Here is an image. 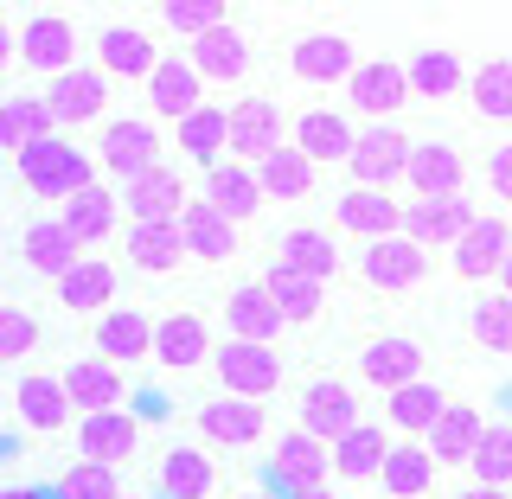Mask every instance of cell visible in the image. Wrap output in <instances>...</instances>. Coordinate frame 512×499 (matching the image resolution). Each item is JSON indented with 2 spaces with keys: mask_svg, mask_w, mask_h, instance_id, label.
I'll use <instances>...</instances> for the list:
<instances>
[{
  "mask_svg": "<svg viewBox=\"0 0 512 499\" xmlns=\"http://www.w3.org/2000/svg\"><path fill=\"white\" fill-rule=\"evenodd\" d=\"M20 160V180L26 192H39V199H77V192L90 186V160L71 148V141H58V135H45V141H32L26 154H13Z\"/></svg>",
  "mask_w": 512,
  "mask_h": 499,
  "instance_id": "cell-1",
  "label": "cell"
},
{
  "mask_svg": "<svg viewBox=\"0 0 512 499\" xmlns=\"http://www.w3.org/2000/svg\"><path fill=\"white\" fill-rule=\"evenodd\" d=\"M404 160H410V135L391 128V122H378V128H359V135H352L346 173H352L359 192H384V186L404 180Z\"/></svg>",
  "mask_w": 512,
  "mask_h": 499,
  "instance_id": "cell-2",
  "label": "cell"
},
{
  "mask_svg": "<svg viewBox=\"0 0 512 499\" xmlns=\"http://www.w3.org/2000/svg\"><path fill=\"white\" fill-rule=\"evenodd\" d=\"M224 148L237 154V167H256V160H269L282 148V109L276 96H244L237 109H224Z\"/></svg>",
  "mask_w": 512,
  "mask_h": 499,
  "instance_id": "cell-3",
  "label": "cell"
},
{
  "mask_svg": "<svg viewBox=\"0 0 512 499\" xmlns=\"http://www.w3.org/2000/svg\"><path fill=\"white\" fill-rule=\"evenodd\" d=\"M212 365H218V384L231 397H250V404H263L269 391L282 384V359H276V346H244V340H224L212 352Z\"/></svg>",
  "mask_w": 512,
  "mask_h": 499,
  "instance_id": "cell-4",
  "label": "cell"
},
{
  "mask_svg": "<svg viewBox=\"0 0 512 499\" xmlns=\"http://www.w3.org/2000/svg\"><path fill=\"white\" fill-rule=\"evenodd\" d=\"M474 218H480V212L468 205V192H455V199H410V205H404V237L429 256L436 244H455V237L468 231Z\"/></svg>",
  "mask_w": 512,
  "mask_h": 499,
  "instance_id": "cell-5",
  "label": "cell"
},
{
  "mask_svg": "<svg viewBox=\"0 0 512 499\" xmlns=\"http://www.w3.org/2000/svg\"><path fill=\"white\" fill-rule=\"evenodd\" d=\"M186 64H192V77H199V84H237V77L250 71V39L224 20V26H212V32H199V39H192Z\"/></svg>",
  "mask_w": 512,
  "mask_h": 499,
  "instance_id": "cell-6",
  "label": "cell"
},
{
  "mask_svg": "<svg viewBox=\"0 0 512 499\" xmlns=\"http://www.w3.org/2000/svg\"><path fill=\"white\" fill-rule=\"evenodd\" d=\"M346 96H352V109L359 116H397V109L410 103V84H404V64H391V58H372V64H352V77H346Z\"/></svg>",
  "mask_w": 512,
  "mask_h": 499,
  "instance_id": "cell-7",
  "label": "cell"
},
{
  "mask_svg": "<svg viewBox=\"0 0 512 499\" xmlns=\"http://www.w3.org/2000/svg\"><path fill=\"white\" fill-rule=\"evenodd\" d=\"M404 180L416 186V199H455L461 180H468V160H461V148H448V141H416L410 160H404Z\"/></svg>",
  "mask_w": 512,
  "mask_h": 499,
  "instance_id": "cell-8",
  "label": "cell"
},
{
  "mask_svg": "<svg viewBox=\"0 0 512 499\" xmlns=\"http://www.w3.org/2000/svg\"><path fill=\"white\" fill-rule=\"evenodd\" d=\"M288 64H295L301 84H346L352 64H359V52H352L346 32H301L295 52H288Z\"/></svg>",
  "mask_w": 512,
  "mask_h": 499,
  "instance_id": "cell-9",
  "label": "cell"
},
{
  "mask_svg": "<svg viewBox=\"0 0 512 499\" xmlns=\"http://www.w3.org/2000/svg\"><path fill=\"white\" fill-rule=\"evenodd\" d=\"M346 429H359V397L346 384H308L301 391V436H314L320 448L340 442Z\"/></svg>",
  "mask_w": 512,
  "mask_h": 499,
  "instance_id": "cell-10",
  "label": "cell"
},
{
  "mask_svg": "<svg viewBox=\"0 0 512 499\" xmlns=\"http://www.w3.org/2000/svg\"><path fill=\"white\" fill-rule=\"evenodd\" d=\"M506 250H512V231H506V218H474L468 231L455 237V282L500 276Z\"/></svg>",
  "mask_w": 512,
  "mask_h": 499,
  "instance_id": "cell-11",
  "label": "cell"
},
{
  "mask_svg": "<svg viewBox=\"0 0 512 499\" xmlns=\"http://www.w3.org/2000/svg\"><path fill=\"white\" fill-rule=\"evenodd\" d=\"M359 269H365V282L372 288H416L429 276V256L410 244V237H378V244H365V256H359Z\"/></svg>",
  "mask_w": 512,
  "mask_h": 499,
  "instance_id": "cell-12",
  "label": "cell"
},
{
  "mask_svg": "<svg viewBox=\"0 0 512 499\" xmlns=\"http://www.w3.org/2000/svg\"><path fill=\"white\" fill-rule=\"evenodd\" d=\"M327 448H320L314 436H301V429H295V436H282L276 442V455H269V480H276V487H282V499L288 493H308V487H327Z\"/></svg>",
  "mask_w": 512,
  "mask_h": 499,
  "instance_id": "cell-13",
  "label": "cell"
},
{
  "mask_svg": "<svg viewBox=\"0 0 512 499\" xmlns=\"http://www.w3.org/2000/svg\"><path fill=\"white\" fill-rule=\"evenodd\" d=\"M128 212H135V224H180L186 212V180L173 167H148L141 180H128Z\"/></svg>",
  "mask_w": 512,
  "mask_h": 499,
  "instance_id": "cell-14",
  "label": "cell"
},
{
  "mask_svg": "<svg viewBox=\"0 0 512 499\" xmlns=\"http://www.w3.org/2000/svg\"><path fill=\"white\" fill-rule=\"evenodd\" d=\"M103 167L116 180H141L148 167H160V135L148 122H109L103 128Z\"/></svg>",
  "mask_w": 512,
  "mask_h": 499,
  "instance_id": "cell-15",
  "label": "cell"
},
{
  "mask_svg": "<svg viewBox=\"0 0 512 499\" xmlns=\"http://www.w3.org/2000/svg\"><path fill=\"white\" fill-rule=\"evenodd\" d=\"M180 244L192 263H231L237 256V224H224L205 199H186V212H180Z\"/></svg>",
  "mask_w": 512,
  "mask_h": 499,
  "instance_id": "cell-16",
  "label": "cell"
},
{
  "mask_svg": "<svg viewBox=\"0 0 512 499\" xmlns=\"http://www.w3.org/2000/svg\"><path fill=\"white\" fill-rule=\"evenodd\" d=\"M135 416L128 410H96L84 416V429H77V448H84V461H96V468H122L128 455H135Z\"/></svg>",
  "mask_w": 512,
  "mask_h": 499,
  "instance_id": "cell-17",
  "label": "cell"
},
{
  "mask_svg": "<svg viewBox=\"0 0 512 499\" xmlns=\"http://www.w3.org/2000/svg\"><path fill=\"white\" fill-rule=\"evenodd\" d=\"M256 288H263L269 308L282 314V327H288V320H295V327H308V320H320V301H327L314 276H301V269H288V263H269Z\"/></svg>",
  "mask_w": 512,
  "mask_h": 499,
  "instance_id": "cell-18",
  "label": "cell"
},
{
  "mask_svg": "<svg viewBox=\"0 0 512 499\" xmlns=\"http://www.w3.org/2000/svg\"><path fill=\"white\" fill-rule=\"evenodd\" d=\"M45 109H52V122H96V116L109 109L103 71H64V77H52V90H45Z\"/></svg>",
  "mask_w": 512,
  "mask_h": 499,
  "instance_id": "cell-19",
  "label": "cell"
},
{
  "mask_svg": "<svg viewBox=\"0 0 512 499\" xmlns=\"http://www.w3.org/2000/svg\"><path fill=\"white\" fill-rule=\"evenodd\" d=\"M224 327H231V340H244V346H276L282 314L269 308V295L256 282H244V288L224 295Z\"/></svg>",
  "mask_w": 512,
  "mask_h": 499,
  "instance_id": "cell-20",
  "label": "cell"
},
{
  "mask_svg": "<svg viewBox=\"0 0 512 499\" xmlns=\"http://www.w3.org/2000/svg\"><path fill=\"white\" fill-rule=\"evenodd\" d=\"M384 455H391L384 429H378V423H359V429H346V436L327 448V468L340 474V480H352V487H359V480H378Z\"/></svg>",
  "mask_w": 512,
  "mask_h": 499,
  "instance_id": "cell-21",
  "label": "cell"
},
{
  "mask_svg": "<svg viewBox=\"0 0 512 499\" xmlns=\"http://www.w3.org/2000/svg\"><path fill=\"white\" fill-rule=\"evenodd\" d=\"M308 167H320V160H346L352 154V122L340 116V109H308V116L295 122V141H288Z\"/></svg>",
  "mask_w": 512,
  "mask_h": 499,
  "instance_id": "cell-22",
  "label": "cell"
},
{
  "mask_svg": "<svg viewBox=\"0 0 512 499\" xmlns=\"http://www.w3.org/2000/svg\"><path fill=\"white\" fill-rule=\"evenodd\" d=\"M96 58H103L109 77H154V32L141 26H103L96 32Z\"/></svg>",
  "mask_w": 512,
  "mask_h": 499,
  "instance_id": "cell-23",
  "label": "cell"
},
{
  "mask_svg": "<svg viewBox=\"0 0 512 499\" xmlns=\"http://www.w3.org/2000/svg\"><path fill=\"white\" fill-rule=\"evenodd\" d=\"M154 365H167V372H192V365H205V320L199 314H167L154 320Z\"/></svg>",
  "mask_w": 512,
  "mask_h": 499,
  "instance_id": "cell-24",
  "label": "cell"
},
{
  "mask_svg": "<svg viewBox=\"0 0 512 499\" xmlns=\"http://www.w3.org/2000/svg\"><path fill=\"white\" fill-rule=\"evenodd\" d=\"M480 410H468V404H448L436 423H429V461H436V468H461V461L474 455V442H480Z\"/></svg>",
  "mask_w": 512,
  "mask_h": 499,
  "instance_id": "cell-25",
  "label": "cell"
},
{
  "mask_svg": "<svg viewBox=\"0 0 512 499\" xmlns=\"http://www.w3.org/2000/svg\"><path fill=\"white\" fill-rule=\"evenodd\" d=\"M199 429H205V442L244 448V442L263 436V404H250V397H212L199 410Z\"/></svg>",
  "mask_w": 512,
  "mask_h": 499,
  "instance_id": "cell-26",
  "label": "cell"
},
{
  "mask_svg": "<svg viewBox=\"0 0 512 499\" xmlns=\"http://www.w3.org/2000/svg\"><path fill=\"white\" fill-rule=\"evenodd\" d=\"M359 372H365V384H378V391H404V384L423 378V346L416 340H378V346H365Z\"/></svg>",
  "mask_w": 512,
  "mask_h": 499,
  "instance_id": "cell-27",
  "label": "cell"
},
{
  "mask_svg": "<svg viewBox=\"0 0 512 499\" xmlns=\"http://www.w3.org/2000/svg\"><path fill=\"white\" fill-rule=\"evenodd\" d=\"M205 205L224 218V224H244V218H256V205H263V192H256V173L250 167H212L205 173Z\"/></svg>",
  "mask_w": 512,
  "mask_h": 499,
  "instance_id": "cell-28",
  "label": "cell"
},
{
  "mask_svg": "<svg viewBox=\"0 0 512 499\" xmlns=\"http://www.w3.org/2000/svg\"><path fill=\"white\" fill-rule=\"evenodd\" d=\"M340 224H346L352 237H372V244H378V237L404 231V205H397L391 192H359V186H352L346 199H340Z\"/></svg>",
  "mask_w": 512,
  "mask_h": 499,
  "instance_id": "cell-29",
  "label": "cell"
},
{
  "mask_svg": "<svg viewBox=\"0 0 512 499\" xmlns=\"http://www.w3.org/2000/svg\"><path fill=\"white\" fill-rule=\"evenodd\" d=\"M199 96H205V84L192 77V64L186 58H160L154 64V77H148V103H154V116H192L199 109Z\"/></svg>",
  "mask_w": 512,
  "mask_h": 499,
  "instance_id": "cell-30",
  "label": "cell"
},
{
  "mask_svg": "<svg viewBox=\"0 0 512 499\" xmlns=\"http://www.w3.org/2000/svg\"><path fill=\"white\" fill-rule=\"evenodd\" d=\"M71 52H77V32H71V20H32L26 32H20V58L32 64V71H52V77H64L71 71Z\"/></svg>",
  "mask_w": 512,
  "mask_h": 499,
  "instance_id": "cell-31",
  "label": "cell"
},
{
  "mask_svg": "<svg viewBox=\"0 0 512 499\" xmlns=\"http://www.w3.org/2000/svg\"><path fill=\"white\" fill-rule=\"evenodd\" d=\"M378 480H384V493H391V499H423L429 487H436V461H429L423 442H391Z\"/></svg>",
  "mask_w": 512,
  "mask_h": 499,
  "instance_id": "cell-32",
  "label": "cell"
},
{
  "mask_svg": "<svg viewBox=\"0 0 512 499\" xmlns=\"http://www.w3.org/2000/svg\"><path fill=\"white\" fill-rule=\"evenodd\" d=\"M58 384H64V404H77L84 416H96V410H116V397H122L116 365H103V359H77V365H71V372H64Z\"/></svg>",
  "mask_w": 512,
  "mask_h": 499,
  "instance_id": "cell-33",
  "label": "cell"
},
{
  "mask_svg": "<svg viewBox=\"0 0 512 499\" xmlns=\"http://www.w3.org/2000/svg\"><path fill=\"white\" fill-rule=\"evenodd\" d=\"M109 295H116V269H109L103 256H84L71 276H58V301L71 314H103Z\"/></svg>",
  "mask_w": 512,
  "mask_h": 499,
  "instance_id": "cell-34",
  "label": "cell"
},
{
  "mask_svg": "<svg viewBox=\"0 0 512 499\" xmlns=\"http://www.w3.org/2000/svg\"><path fill=\"white\" fill-rule=\"evenodd\" d=\"M212 487H218V468L205 461V448H173L160 461V493L167 499H212Z\"/></svg>",
  "mask_w": 512,
  "mask_h": 499,
  "instance_id": "cell-35",
  "label": "cell"
},
{
  "mask_svg": "<svg viewBox=\"0 0 512 499\" xmlns=\"http://www.w3.org/2000/svg\"><path fill=\"white\" fill-rule=\"evenodd\" d=\"M128 263L148 269V276H167V269H180V263H186L180 224H135V231H128Z\"/></svg>",
  "mask_w": 512,
  "mask_h": 499,
  "instance_id": "cell-36",
  "label": "cell"
},
{
  "mask_svg": "<svg viewBox=\"0 0 512 499\" xmlns=\"http://www.w3.org/2000/svg\"><path fill=\"white\" fill-rule=\"evenodd\" d=\"M52 135V109H45V96H7L0 103V148L7 154H26L32 141Z\"/></svg>",
  "mask_w": 512,
  "mask_h": 499,
  "instance_id": "cell-37",
  "label": "cell"
},
{
  "mask_svg": "<svg viewBox=\"0 0 512 499\" xmlns=\"http://www.w3.org/2000/svg\"><path fill=\"white\" fill-rule=\"evenodd\" d=\"M404 84H410V96H423V103H442V96H455L461 84H468V77H461V58H455V52L429 45V52H416V58H410Z\"/></svg>",
  "mask_w": 512,
  "mask_h": 499,
  "instance_id": "cell-38",
  "label": "cell"
},
{
  "mask_svg": "<svg viewBox=\"0 0 512 499\" xmlns=\"http://www.w3.org/2000/svg\"><path fill=\"white\" fill-rule=\"evenodd\" d=\"M64 231L77 237V244H96V237H109L116 231V192L109 186H84L77 199H64Z\"/></svg>",
  "mask_w": 512,
  "mask_h": 499,
  "instance_id": "cell-39",
  "label": "cell"
},
{
  "mask_svg": "<svg viewBox=\"0 0 512 499\" xmlns=\"http://www.w3.org/2000/svg\"><path fill=\"white\" fill-rule=\"evenodd\" d=\"M282 263L301 269V276H314L327 288V276H340V250H333V237H320L314 224H295V231H282Z\"/></svg>",
  "mask_w": 512,
  "mask_h": 499,
  "instance_id": "cell-40",
  "label": "cell"
},
{
  "mask_svg": "<svg viewBox=\"0 0 512 499\" xmlns=\"http://www.w3.org/2000/svg\"><path fill=\"white\" fill-rule=\"evenodd\" d=\"M468 103L480 122H512V58H487L468 77Z\"/></svg>",
  "mask_w": 512,
  "mask_h": 499,
  "instance_id": "cell-41",
  "label": "cell"
},
{
  "mask_svg": "<svg viewBox=\"0 0 512 499\" xmlns=\"http://www.w3.org/2000/svg\"><path fill=\"white\" fill-rule=\"evenodd\" d=\"M250 173H256V192H263V199H308L314 192V167L295 148H276L269 160H256Z\"/></svg>",
  "mask_w": 512,
  "mask_h": 499,
  "instance_id": "cell-42",
  "label": "cell"
},
{
  "mask_svg": "<svg viewBox=\"0 0 512 499\" xmlns=\"http://www.w3.org/2000/svg\"><path fill=\"white\" fill-rule=\"evenodd\" d=\"M154 346V327L141 314H103V327H96V359L103 365H128V359H141V352Z\"/></svg>",
  "mask_w": 512,
  "mask_h": 499,
  "instance_id": "cell-43",
  "label": "cell"
},
{
  "mask_svg": "<svg viewBox=\"0 0 512 499\" xmlns=\"http://www.w3.org/2000/svg\"><path fill=\"white\" fill-rule=\"evenodd\" d=\"M26 263L39 269V276H71V269L84 263V244H77L64 224H32L26 231Z\"/></svg>",
  "mask_w": 512,
  "mask_h": 499,
  "instance_id": "cell-44",
  "label": "cell"
},
{
  "mask_svg": "<svg viewBox=\"0 0 512 499\" xmlns=\"http://www.w3.org/2000/svg\"><path fill=\"white\" fill-rule=\"evenodd\" d=\"M13 404H20V423L39 429V436H58L64 416H71V404H64V384H52V378H26L20 391H13Z\"/></svg>",
  "mask_w": 512,
  "mask_h": 499,
  "instance_id": "cell-45",
  "label": "cell"
},
{
  "mask_svg": "<svg viewBox=\"0 0 512 499\" xmlns=\"http://www.w3.org/2000/svg\"><path fill=\"white\" fill-rule=\"evenodd\" d=\"M468 468H474V487H500V493L512 487V423H487V429H480Z\"/></svg>",
  "mask_w": 512,
  "mask_h": 499,
  "instance_id": "cell-46",
  "label": "cell"
},
{
  "mask_svg": "<svg viewBox=\"0 0 512 499\" xmlns=\"http://www.w3.org/2000/svg\"><path fill=\"white\" fill-rule=\"evenodd\" d=\"M448 410V397L436 391V384H404V391H391V423L397 429H410V436H429V423Z\"/></svg>",
  "mask_w": 512,
  "mask_h": 499,
  "instance_id": "cell-47",
  "label": "cell"
},
{
  "mask_svg": "<svg viewBox=\"0 0 512 499\" xmlns=\"http://www.w3.org/2000/svg\"><path fill=\"white\" fill-rule=\"evenodd\" d=\"M180 154H192V160H212V154H224V109H212V103H199L192 116H180Z\"/></svg>",
  "mask_w": 512,
  "mask_h": 499,
  "instance_id": "cell-48",
  "label": "cell"
},
{
  "mask_svg": "<svg viewBox=\"0 0 512 499\" xmlns=\"http://www.w3.org/2000/svg\"><path fill=\"white\" fill-rule=\"evenodd\" d=\"M116 493H122L116 468H96V461H77L58 474V499H116Z\"/></svg>",
  "mask_w": 512,
  "mask_h": 499,
  "instance_id": "cell-49",
  "label": "cell"
},
{
  "mask_svg": "<svg viewBox=\"0 0 512 499\" xmlns=\"http://www.w3.org/2000/svg\"><path fill=\"white\" fill-rule=\"evenodd\" d=\"M474 340L487 352H512V301L506 295H487L474 308Z\"/></svg>",
  "mask_w": 512,
  "mask_h": 499,
  "instance_id": "cell-50",
  "label": "cell"
},
{
  "mask_svg": "<svg viewBox=\"0 0 512 499\" xmlns=\"http://www.w3.org/2000/svg\"><path fill=\"white\" fill-rule=\"evenodd\" d=\"M160 26H173V32H212V26H224V7H212V0H167L160 7Z\"/></svg>",
  "mask_w": 512,
  "mask_h": 499,
  "instance_id": "cell-51",
  "label": "cell"
},
{
  "mask_svg": "<svg viewBox=\"0 0 512 499\" xmlns=\"http://www.w3.org/2000/svg\"><path fill=\"white\" fill-rule=\"evenodd\" d=\"M39 346V320L20 308H0V359H26Z\"/></svg>",
  "mask_w": 512,
  "mask_h": 499,
  "instance_id": "cell-52",
  "label": "cell"
},
{
  "mask_svg": "<svg viewBox=\"0 0 512 499\" xmlns=\"http://www.w3.org/2000/svg\"><path fill=\"white\" fill-rule=\"evenodd\" d=\"M487 186H493V192H500V199L512 205V141L487 154Z\"/></svg>",
  "mask_w": 512,
  "mask_h": 499,
  "instance_id": "cell-53",
  "label": "cell"
},
{
  "mask_svg": "<svg viewBox=\"0 0 512 499\" xmlns=\"http://www.w3.org/2000/svg\"><path fill=\"white\" fill-rule=\"evenodd\" d=\"M0 499H45V487H0Z\"/></svg>",
  "mask_w": 512,
  "mask_h": 499,
  "instance_id": "cell-54",
  "label": "cell"
},
{
  "mask_svg": "<svg viewBox=\"0 0 512 499\" xmlns=\"http://www.w3.org/2000/svg\"><path fill=\"white\" fill-rule=\"evenodd\" d=\"M455 499H512V493H500V487H468V493H455Z\"/></svg>",
  "mask_w": 512,
  "mask_h": 499,
  "instance_id": "cell-55",
  "label": "cell"
},
{
  "mask_svg": "<svg viewBox=\"0 0 512 499\" xmlns=\"http://www.w3.org/2000/svg\"><path fill=\"white\" fill-rule=\"evenodd\" d=\"M500 295L512 301V250H506V263H500Z\"/></svg>",
  "mask_w": 512,
  "mask_h": 499,
  "instance_id": "cell-56",
  "label": "cell"
},
{
  "mask_svg": "<svg viewBox=\"0 0 512 499\" xmlns=\"http://www.w3.org/2000/svg\"><path fill=\"white\" fill-rule=\"evenodd\" d=\"M288 499H340V493H327V487H308V493H288Z\"/></svg>",
  "mask_w": 512,
  "mask_h": 499,
  "instance_id": "cell-57",
  "label": "cell"
},
{
  "mask_svg": "<svg viewBox=\"0 0 512 499\" xmlns=\"http://www.w3.org/2000/svg\"><path fill=\"white\" fill-rule=\"evenodd\" d=\"M7 52H13V45H7V20H0V64H7Z\"/></svg>",
  "mask_w": 512,
  "mask_h": 499,
  "instance_id": "cell-58",
  "label": "cell"
},
{
  "mask_svg": "<svg viewBox=\"0 0 512 499\" xmlns=\"http://www.w3.org/2000/svg\"><path fill=\"white\" fill-rule=\"evenodd\" d=\"M244 499H276V493H244Z\"/></svg>",
  "mask_w": 512,
  "mask_h": 499,
  "instance_id": "cell-59",
  "label": "cell"
},
{
  "mask_svg": "<svg viewBox=\"0 0 512 499\" xmlns=\"http://www.w3.org/2000/svg\"><path fill=\"white\" fill-rule=\"evenodd\" d=\"M116 499H141V493H116Z\"/></svg>",
  "mask_w": 512,
  "mask_h": 499,
  "instance_id": "cell-60",
  "label": "cell"
}]
</instances>
